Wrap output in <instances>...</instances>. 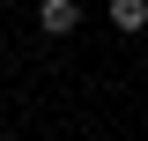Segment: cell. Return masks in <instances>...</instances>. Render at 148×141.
I'll return each instance as SVG.
<instances>
[{"label":"cell","instance_id":"2","mask_svg":"<svg viewBox=\"0 0 148 141\" xmlns=\"http://www.w3.org/2000/svg\"><path fill=\"white\" fill-rule=\"evenodd\" d=\"M104 15H111L119 37H141V30H148V0H104Z\"/></svg>","mask_w":148,"mask_h":141},{"label":"cell","instance_id":"1","mask_svg":"<svg viewBox=\"0 0 148 141\" xmlns=\"http://www.w3.org/2000/svg\"><path fill=\"white\" fill-rule=\"evenodd\" d=\"M74 22H82L74 0H37V30H45V37H74Z\"/></svg>","mask_w":148,"mask_h":141}]
</instances>
